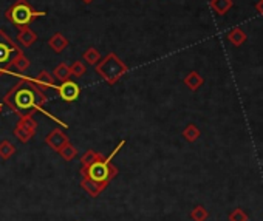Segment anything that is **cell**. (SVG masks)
<instances>
[{"mask_svg":"<svg viewBox=\"0 0 263 221\" xmlns=\"http://www.w3.org/2000/svg\"><path fill=\"white\" fill-rule=\"evenodd\" d=\"M81 187L91 196H99L107 186L118 176L119 170L108 156L88 149L81 156Z\"/></svg>","mask_w":263,"mask_h":221,"instance_id":"6da1fadb","label":"cell"},{"mask_svg":"<svg viewBox=\"0 0 263 221\" xmlns=\"http://www.w3.org/2000/svg\"><path fill=\"white\" fill-rule=\"evenodd\" d=\"M2 102L10 110H13V113H16L19 118L21 116H34V113L42 112L47 116H50L51 119L58 121L56 118H53L51 115H48L44 110V105L48 102V97H47V94L42 90H39L33 84V81L30 77H21L7 91V94L4 96ZM59 124L67 127V124H62V123H59Z\"/></svg>","mask_w":263,"mask_h":221,"instance_id":"7a4b0ae2","label":"cell"},{"mask_svg":"<svg viewBox=\"0 0 263 221\" xmlns=\"http://www.w3.org/2000/svg\"><path fill=\"white\" fill-rule=\"evenodd\" d=\"M45 11H37L31 7L28 0H16V2L5 11V19L16 28L30 27L36 19L45 17Z\"/></svg>","mask_w":263,"mask_h":221,"instance_id":"3957f363","label":"cell"},{"mask_svg":"<svg viewBox=\"0 0 263 221\" xmlns=\"http://www.w3.org/2000/svg\"><path fill=\"white\" fill-rule=\"evenodd\" d=\"M95 70L99 74V77H102L107 84L113 85L128 71V67L115 53H108L95 65Z\"/></svg>","mask_w":263,"mask_h":221,"instance_id":"277c9868","label":"cell"},{"mask_svg":"<svg viewBox=\"0 0 263 221\" xmlns=\"http://www.w3.org/2000/svg\"><path fill=\"white\" fill-rule=\"evenodd\" d=\"M24 53L21 47L7 34L5 30H0V76L11 74L14 59Z\"/></svg>","mask_w":263,"mask_h":221,"instance_id":"5b68a950","label":"cell"},{"mask_svg":"<svg viewBox=\"0 0 263 221\" xmlns=\"http://www.w3.org/2000/svg\"><path fill=\"white\" fill-rule=\"evenodd\" d=\"M36 130H37V123L33 116H21L13 133L21 143L27 144L36 135Z\"/></svg>","mask_w":263,"mask_h":221,"instance_id":"8992f818","label":"cell"},{"mask_svg":"<svg viewBox=\"0 0 263 221\" xmlns=\"http://www.w3.org/2000/svg\"><path fill=\"white\" fill-rule=\"evenodd\" d=\"M56 90H58L61 99L65 101V102H74L81 96V87H79V84L74 82V81H71V79H68L65 82H61V85L56 87Z\"/></svg>","mask_w":263,"mask_h":221,"instance_id":"52a82bcc","label":"cell"},{"mask_svg":"<svg viewBox=\"0 0 263 221\" xmlns=\"http://www.w3.org/2000/svg\"><path fill=\"white\" fill-rule=\"evenodd\" d=\"M70 143V138L67 136V133L61 129H54L51 130L47 136H45V144L53 149L54 152H59L65 144Z\"/></svg>","mask_w":263,"mask_h":221,"instance_id":"ba28073f","label":"cell"},{"mask_svg":"<svg viewBox=\"0 0 263 221\" xmlns=\"http://www.w3.org/2000/svg\"><path fill=\"white\" fill-rule=\"evenodd\" d=\"M33 81V84L39 88V90H42V91H45V90H48V88H56V79L53 77V74L51 73H48L47 70H42L34 79H31Z\"/></svg>","mask_w":263,"mask_h":221,"instance_id":"9c48e42d","label":"cell"},{"mask_svg":"<svg viewBox=\"0 0 263 221\" xmlns=\"http://www.w3.org/2000/svg\"><path fill=\"white\" fill-rule=\"evenodd\" d=\"M70 45L68 39L62 34V33H54L50 39H48V47L54 51V53H62L64 50H67Z\"/></svg>","mask_w":263,"mask_h":221,"instance_id":"30bf717a","label":"cell"},{"mask_svg":"<svg viewBox=\"0 0 263 221\" xmlns=\"http://www.w3.org/2000/svg\"><path fill=\"white\" fill-rule=\"evenodd\" d=\"M17 41L25 47V48H30L36 41H37V34L30 28V27H24V28H17Z\"/></svg>","mask_w":263,"mask_h":221,"instance_id":"8fae6325","label":"cell"},{"mask_svg":"<svg viewBox=\"0 0 263 221\" xmlns=\"http://www.w3.org/2000/svg\"><path fill=\"white\" fill-rule=\"evenodd\" d=\"M53 77L59 82H65L68 79H71V73H70V65L68 64H59L54 70H53Z\"/></svg>","mask_w":263,"mask_h":221,"instance_id":"7c38bea8","label":"cell"},{"mask_svg":"<svg viewBox=\"0 0 263 221\" xmlns=\"http://www.w3.org/2000/svg\"><path fill=\"white\" fill-rule=\"evenodd\" d=\"M14 155H16V146L14 144H11L8 139H4L2 143H0V158H2L4 161H8Z\"/></svg>","mask_w":263,"mask_h":221,"instance_id":"4fadbf2b","label":"cell"},{"mask_svg":"<svg viewBox=\"0 0 263 221\" xmlns=\"http://www.w3.org/2000/svg\"><path fill=\"white\" fill-rule=\"evenodd\" d=\"M82 61L87 62L88 65H96L101 61V53L95 47H90L82 53Z\"/></svg>","mask_w":263,"mask_h":221,"instance_id":"5bb4252c","label":"cell"},{"mask_svg":"<svg viewBox=\"0 0 263 221\" xmlns=\"http://www.w3.org/2000/svg\"><path fill=\"white\" fill-rule=\"evenodd\" d=\"M58 153L64 158V161H73V159L78 156V149H76L71 143H68V144H65Z\"/></svg>","mask_w":263,"mask_h":221,"instance_id":"9a60e30c","label":"cell"},{"mask_svg":"<svg viewBox=\"0 0 263 221\" xmlns=\"http://www.w3.org/2000/svg\"><path fill=\"white\" fill-rule=\"evenodd\" d=\"M184 84H186L191 90H197V88L203 84V79H201V76H200L198 73L192 71V73H189V74L186 76Z\"/></svg>","mask_w":263,"mask_h":221,"instance_id":"2e32d148","label":"cell"},{"mask_svg":"<svg viewBox=\"0 0 263 221\" xmlns=\"http://www.w3.org/2000/svg\"><path fill=\"white\" fill-rule=\"evenodd\" d=\"M28 67H30V59H28L24 53H21V54L14 59V62H13V68L17 70L19 73H24Z\"/></svg>","mask_w":263,"mask_h":221,"instance_id":"e0dca14e","label":"cell"},{"mask_svg":"<svg viewBox=\"0 0 263 221\" xmlns=\"http://www.w3.org/2000/svg\"><path fill=\"white\" fill-rule=\"evenodd\" d=\"M87 71V67L84 64V61H74L71 65H70V73H71V77H81L84 76Z\"/></svg>","mask_w":263,"mask_h":221,"instance_id":"ac0fdd59","label":"cell"},{"mask_svg":"<svg viewBox=\"0 0 263 221\" xmlns=\"http://www.w3.org/2000/svg\"><path fill=\"white\" fill-rule=\"evenodd\" d=\"M183 136L186 138V141H189V143H194L198 136H200V130L194 126V124H189L186 129H184V132H183Z\"/></svg>","mask_w":263,"mask_h":221,"instance_id":"d6986e66","label":"cell"},{"mask_svg":"<svg viewBox=\"0 0 263 221\" xmlns=\"http://www.w3.org/2000/svg\"><path fill=\"white\" fill-rule=\"evenodd\" d=\"M212 8L218 13V14H224L226 10L231 7V2L229 0H212Z\"/></svg>","mask_w":263,"mask_h":221,"instance_id":"ffe728a7","label":"cell"},{"mask_svg":"<svg viewBox=\"0 0 263 221\" xmlns=\"http://www.w3.org/2000/svg\"><path fill=\"white\" fill-rule=\"evenodd\" d=\"M191 218L194 221H204L208 218V210L203 206H197L192 212H191Z\"/></svg>","mask_w":263,"mask_h":221,"instance_id":"44dd1931","label":"cell"},{"mask_svg":"<svg viewBox=\"0 0 263 221\" xmlns=\"http://www.w3.org/2000/svg\"><path fill=\"white\" fill-rule=\"evenodd\" d=\"M229 219H231V221H246V216H245V213H241L240 209H237L234 213H231Z\"/></svg>","mask_w":263,"mask_h":221,"instance_id":"7402d4cb","label":"cell"},{"mask_svg":"<svg viewBox=\"0 0 263 221\" xmlns=\"http://www.w3.org/2000/svg\"><path fill=\"white\" fill-rule=\"evenodd\" d=\"M81 2H82V4H85V5H90V4H93V2H95V0H81Z\"/></svg>","mask_w":263,"mask_h":221,"instance_id":"603a6c76","label":"cell"},{"mask_svg":"<svg viewBox=\"0 0 263 221\" xmlns=\"http://www.w3.org/2000/svg\"><path fill=\"white\" fill-rule=\"evenodd\" d=\"M0 113H2V102H0Z\"/></svg>","mask_w":263,"mask_h":221,"instance_id":"cb8c5ba5","label":"cell"}]
</instances>
